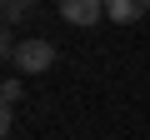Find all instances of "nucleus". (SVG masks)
Masks as SVG:
<instances>
[{"mask_svg": "<svg viewBox=\"0 0 150 140\" xmlns=\"http://www.w3.org/2000/svg\"><path fill=\"white\" fill-rule=\"evenodd\" d=\"M20 75H45V70L55 65V45L45 40V35H30V40H20L15 45V60H10Z\"/></svg>", "mask_w": 150, "mask_h": 140, "instance_id": "obj_1", "label": "nucleus"}, {"mask_svg": "<svg viewBox=\"0 0 150 140\" xmlns=\"http://www.w3.org/2000/svg\"><path fill=\"white\" fill-rule=\"evenodd\" d=\"M60 20H65V25L90 30V25H100V20H105V0H60Z\"/></svg>", "mask_w": 150, "mask_h": 140, "instance_id": "obj_2", "label": "nucleus"}, {"mask_svg": "<svg viewBox=\"0 0 150 140\" xmlns=\"http://www.w3.org/2000/svg\"><path fill=\"white\" fill-rule=\"evenodd\" d=\"M105 15H110V25H135L150 15V0H105Z\"/></svg>", "mask_w": 150, "mask_h": 140, "instance_id": "obj_3", "label": "nucleus"}, {"mask_svg": "<svg viewBox=\"0 0 150 140\" xmlns=\"http://www.w3.org/2000/svg\"><path fill=\"white\" fill-rule=\"evenodd\" d=\"M40 0H0V10H5V25H20L25 15H35Z\"/></svg>", "mask_w": 150, "mask_h": 140, "instance_id": "obj_4", "label": "nucleus"}, {"mask_svg": "<svg viewBox=\"0 0 150 140\" xmlns=\"http://www.w3.org/2000/svg\"><path fill=\"white\" fill-rule=\"evenodd\" d=\"M20 95H25V90H20V80H5V85H0V100H5V110H15V105H20Z\"/></svg>", "mask_w": 150, "mask_h": 140, "instance_id": "obj_5", "label": "nucleus"}]
</instances>
